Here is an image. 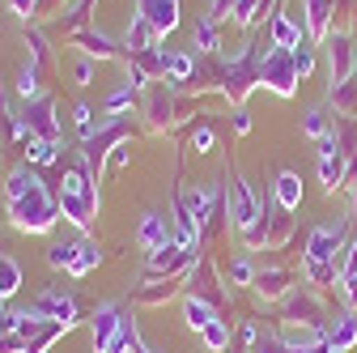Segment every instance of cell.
Returning <instances> with one entry per match:
<instances>
[{"instance_id": "6da1fadb", "label": "cell", "mask_w": 357, "mask_h": 353, "mask_svg": "<svg viewBox=\"0 0 357 353\" xmlns=\"http://www.w3.org/2000/svg\"><path fill=\"white\" fill-rule=\"evenodd\" d=\"M52 222H56V204L47 200V192H43V188H30L26 196L13 200V226L17 230L38 234V230H47Z\"/></svg>"}, {"instance_id": "7a4b0ae2", "label": "cell", "mask_w": 357, "mask_h": 353, "mask_svg": "<svg viewBox=\"0 0 357 353\" xmlns=\"http://www.w3.org/2000/svg\"><path fill=\"white\" fill-rule=\"evenodd\" d=\"M264 81L273 85L277 94H294V81H298V68H294V56L289 52H273L268 47V60H264Z\"/></svg>"}, {"instance_id": "3957f363", "label": "cell", "mask_w": 357, "mask_h": 353, "mask_svg": "<svg viewBox=\"0 0 357 353\" xmlns=\"http://www.w3.org/2000/svg\"><path fill=\"white\" fill-rule=\"evenodd\" d=\"M34 315H47V320H56V324L73 328V324H77V306H73V298H68V294H60V290H43V294H38V302H34Z\"/></svg>"}, {"instance_id": "277c9868", "label": "cell", "mask_w": 357, "mask_h": 353, "mask_svg": "<svg viewBox=\"0 0 357 353\" xmlns=\"http://www.w3.org/2000/svg\"><path fill=\"white\" fill-rule=\"evenodd\" d=\"M230 213H234V222L243 226V230H251L255 226V196H251V188L238 179V174H234V179H230Z\"/></svg>"}, {"instance_id": "5b68a950", "label": "cell", "mask_w": 357, "mask_h": 353, "mask_svg": "<svg viewBox=\"0 0 357 353\" xmlns=\"http://www.w3.org/2000/svg\"><path fill=\"white\" fill-rule=\"evenodd\" d=\"M141 9H145V22H149L158 34L178 26V5H174V0H141Z\"/></svg>"}, {"instance_id": "8992f818", "label": "cell", "mask_w": 357, "mask_h": 353, "mask_svg": "<svg viewBox=\"0 0 357 353\" xmlns=\"http://www.w3.org/2000/svg\"><path fill=\"white\" fill-rule=\"evenodd\" d=\"M319 174H324V183H328V188H336V183L344 179V162H340V149H336L332 137L319 145Z\"/></svg>"}, {"instance_id": "52a82bcc", "label": "cell", "mask_w": 357, "mask_h": 353, "mask_svg": "<svg viewBox=\"0 0 357 353\" xmlns=\"http://www.w3.org/2000/svg\"><path fill=\"white\" fill-rule=\"evenodd\" d=\"M277 204L289 209V213L302 204V179H298L294 170H281V174H277Z\"/></svg>"}, {"instance_id": "ba28073f", "label": "cell", "mask_w": 357, "mask_h": 353, "mask_svg": "<svg viewBox=\"0 0 357 353\" xmlns=\"http://www.w3.org/2000/svg\"><path fill=\"white\" fill-rule=\"evenodd\" d=\"M119 311H115V306H102V311H98V320H94V345L98 349H107L115 336H119Z\"/></svg>"}, {"instance_id": "9c48e42d", "label": "cell", "mask_w": 357, "mask_h": 353, "mask_svg": "<svg viewBox=\"0 0 357 353\" xmlns=\"http://www.w3.org/2000/svg\"><path fill=\"white\" fill-rule=\"evenodd\" d=\"M332 251H336V230L332 226H319L315 234H310V243H306V260L310 264H324Z\"/></svg>"}, {"instance_id": "30bf717a", "label": "cell", "mask_w": 357, "mask_h": 353, "mask_svg": "<svg viewBox=\"0 0 357 353\" xmlns=\"http://www.w3.org/2000/svg\"><path fill=\"white\" fill-rule=\"evenodd\" d=\"M141 247H149V251H158V247H166V217H158V213H149L145 222H141Z\"/></svg>"}, {"instance_id": "8fae6325", "label": "cell", "mask_w": 357, "mask_h": 353, "mask_svg": "<svg viewBox=\"0 0 357 353\" xmlns=\"http://www.w3.org/2000/svg\"><path fill=\"white\" fill-rule=\"evenodd\" d=\"M349 64H353L349 38H344V34H336V38H332V81H336V85H340V81L349 77Z\"/></svg>"}, {"instance_id": "7c38bea8", "label": "cell", "mask_w": 357, "mask_h": 353, "mask_svg": "<svg viewBox=\"0 0 357 353\" xmlns=\"http://www.w3.org/2000/svg\"><path fill=\"white\" fill-rule=\"evenodd\" d=\"M17 290H22V269H17L9 255H0V302L13 298Z\"/></svg>"}, {"instance_id": "4fadbf2b", "label": "cell", "mask_w": 357, "mask_h": 353, "mask_svg": "<svg viewBox=\"0 0 357 353\" xmlns=\"http://www.w3.org/2000/svg\"><path fill=\"white\" fill-rule=\"evenodd\" d=\"M183 260H188V247L166 243V247H158V251H153V273H170V269H178Z\"/></svg>"}, {"instance_id": "5bb4252c", "label": "cell", "mask_w": 357, "mask_h": 353, "mask_svg": "<svg viewBox=\"0 0 357 353\" xmlns=\"http://www.w3.org/2000/svg\"><path fill=\"white\" fill-rule=\"evenodd\" d=\"M183 315H188V324H192L196 332H200L204 324H213V320H217V315H213V306H208V302H200V298H188V302H183Z\"/></svg>"}, {"instance_id": "9a60e30c", "label": "cell", "mask_w": 357, "mask_h": 353, "mask_svg": "<svg viewBox=\"0 0 357 353\" xmlns=\"http://www.w3.org/2000/svg\"><path fill=\"white\" fill-rule=\"evenodd\" d=\"M200 336H204V345H208L213 353H221V349H226V345H230V328H226V324H221V320H213V324H204V328H200Z\"/></svg>"}, {"instance_id": "2e32d148", "label": "cell", "mask_w": 357, "mask_h": 353, "mask_svg": "<svg viewBox=\"0 0 357 353\" xmlns=\"http://www.w3.org/2000/svg\"><path fill=\"white\" fill-rule=\"evenodd\" d=\"M153 34H158V30H153V26L141 17L137 26L128 30V47H137V52H149V47H153Z\"/></svg>"}, {"instance_id": "e0dca14e", "label": "cell", "mask_w": 357, "mask_h": 353, "mask_svg": "<svg viewBox=\"0 0 357 353\" xmlns=\"http://www.w3.org/2000/svg\"><path fill=\"white\" fill-rule=\"evenodd\" d=\"M273 38H277L281 52L298 47V30H294V22H289V17H273Z\"/></svg>"}, {"instance_id": "ac0fdd59", "label": "cell", "mask_w": 357, "mask_h": 353, "mask_svg": "<svg viewBox=\"0 0 357 353\" xmlns=\"http://www.w3.org/2000/svg\"><path fill=\"white\" fill-rule=\"evenodd\" d=\"M353 340H357V320H353V315H344V320H340V332H332V349H336V353H344Z\"/></svg>"}, {"instance_id": "d6986e66", "label": "cell", "mask_w": 357, "mask_h": 353, "mask_svg": "<svg viewBox=\"0 0 357 353\" xmlns=\"http://www.w3.org/2000/svg\"><path fill=\"white\" fill-rule=\"evenodd\" d=\"M30 188H38V179H34V174H30V170H13V174H9V200H17V196H26Z\"/></svg>"}, {"instance_id": "ffe728a7", "label": "cell", "mask_w": 357, "mask_h": 353, "mask_svg": "<svg viewBox=\"0 0 357 353\" xmlns=\"http://www.w3.org/2000/svg\"><path fill=\"white\" fill-rule=\"evenodd\" d=\"M208 204H213V196H208L204 188H196V192L188 196V213L196 217V222H204V217H208Z\"/></svg>"}, {"instance_id": "44dd1931", "label": "cell", "mask_w": 357, "mask_h": 353, "mask_svg": "<svg viewBox=\"0 0 357 353\" xmlns=\"http://www.w3.org/2000/svg\"><path fill=\"white\" fill-rule=\"evenodd\" d=\"M98 264V247H77V260H73V273L81 277V273H89Z\"/></svg>"}, {"instance_id": "7402d4cb", "label": "cell", "mask_w": 357, "mask_h": 353, "mask_svg": "<svg viewBox=\"0 0 357 353\" xmlns=\"http://www.w3.org/2000/svg\"><path fill=\"white\" fill-rule=\"evenodd\" d=\"M47 260L56 264V269H73V260H77V247H68V243H56V247L47 251Z\"/></svg>"}, {"instance_id": "603a6c76", "label": "cell", "mask_w": 357, "mask_h": 353, "mask_svg": "<svg viewBox=\"0 0 357 353\" xmlns=\"http://www.w3.org/2000/svg\"><path fill=\"white\" fill-rule=\"evenodd\" d=\"M328 26V0H310V34H324Z\"/></svg>"}, {"instance_id": "cb8c5ba5", "label": "cell", "mask_w": 357, "mask_h": 353, "mask_svg": "<svg viewBox=\"0 0 357 353\" xmlns=\"http://www.w3.org/2000/svg\"><path fill=\"white\" fill-rule=\"evenodd\" d=\"M30 162H56V141H34L30 137Z\"/></svg>"}, {"instance_id": "d4e9b609", "label": "cell", "mask_w": 357, "mask_h": 353, "mask_svg": "<svg viewBox=\"0 0 357 353\" xmlns=\"http://www.w3.org/2000/svg\"><path fill=\"white\" fill-rule=\"evenodd\" d=\"M17 90H22L26 98H34V94H38V68H34V64H26V68H22V81H17Z\"/></svg>"}, {"instance_id": "484cf974", "label": "cell", "mask_w": 357, "mask_h": 353, "mask_svg": "<svg viewBox=\"0 0 357 353\" xmlns=\"http://www.w3.org/2000/svg\"><path fill=\"white\" fill-rule=\"evenodd\" d=\"M81 43H85V52H94V56H111V52H115L111 38H102V34H85Z\"/></svg>"}, {"instance_id": "4316f807", "label": "cell", "mask_w": 357, "mask_h": 353, "mask_svg": "<svg viewBox=\"0 0 357 353\" xmlns=\"http://www.w3.org/2000/svg\"><path fill=\"white\" fill-rule=\"evenodd\" d=\"M22 349H26L22 332H0V353H22Z\"/></svg>"}, {"instance_id": "83f0119b", "label": "cell", "mask_w": 357, "mask_h": 353, "mask_svg": "<svg viewBox=\"0 0 357 353\" xmlns=\"http://www.w3.org/2000/svg\"><path fill=\"white\" fill-rule=\"evenodd\" d=\"M196 43H200L204 52L217 47V30H213V22H200V26H196Z\"/></svg>"}, {"instance_id": "f1b7e54d", "label": "cell", "mask_w": 357, "mask_h": 353, "mask_svg": "<svg viewBox=\"0 0 357 353\" xmlns=\"http://www.w3.org/2000/svg\"><path fill=\"white\" fill-rule=\"evenodd\" d=\"M294 68H298V77H310V73H315V56H310L306 47L294 52Z\"/></svg>"}, {"instance_id": "f546056e", "label": "cell", "mask_w": 357, "mask_h": 353, "mask_svg": "<svg viewBox=\"0 0 357 353\" xmlns=\"http://www.w3.org/2000/svg\"><path fill=\"white\" fill-rule=\"evenodd\" d=\"M166 68H170L178 81H183V77L192 73V60H188V56H166Z\"/></svg>"}, {"instance_id": "4dcf8cb0", "label": "cell", "mask_w": 357, "mask_h": 353, "mask_svg": "<svg viewBox=\"0 0 357 353\" xmlns=\"http://www.w3.org/2000/svg\"><path fill=\"white\" fill-rule=\"evenodd\" d=\"M73 119H77V128L89 137V128H94V111H89V107H77V111H73Z\"/></svg>"}, {"instance_id": "1f68e13d", "label": "cell", "mask_w": 357, "mask_h": 353, "mask_svg": "<svg viewBox=\"0 0 357 353\" xmlns=\"http://www.w3.org/2000/svg\"><path fill=\"white\" fill-rule=\"evenodd\" d=\"M255 9H259V0H238V5H234L238 22H251V17H255Z\"/></svg>"}, {"instance_id": "d6a6232c", "label": "cell", "mask_w": 357, "mask_h": 353, "mask_svg": "<svg viewBox=\"0 0 357 353\" xmlns=\"http://www.w3.org/2000/svg\"><path fill=\"white\" fill-rule=\"evenodd\" d=\"M306 132H310V137H324V115H319V111L306 115Z\"/></svg>"}, {"instance_id": "836d02e7", "label": "cell", "mask_w": 357, "mask_h": 353, "mask_svg": "<svg viewBox=\"0 0 357 353\" xmlns=\"http://www.w3.org/2000/svg\"><path fill=\"white\" fill-rule=\"evenodd\" d=\"M230 277H234V281H251V264H247V260H238L234 269H230Z\"/></svg>"}, {"instance_id": "e575fe53", "label": "cell", "mask_w": 357, "mask_h": 353, "mask_svg": "<svg viewBox=\"0 0 357 353\" xmlns=\"http://www.w3.org/2000/svg\"><path fill=\"white\" fill-rule=\"evenodd\" d=\"M344 277H357V243L349 247V260H344Z\"/></svg>"}, {"instance_id": "d590c367", "label": "cell", "mask_w": 357, "mask_h": 353, "mask_svg": "<svg viewBox=\"0 0 357 353\" xmlns=\"http://www.w3.org/2000/svg\"><path fill=\"white\" fill-rule=\"evenodd\" d=\"M208 145H213V132H208V128H200V132H196V149H200V153H204V149H208Z\"/></svg>"}, {"instance_id": "8d00e7d4", "label": "cell", "mask_w": 357, "mask_h": 353, "mask_svg": "<svg viewBox=\"0 0 357 353\" xmlns=\"http://www.w3.org/2000/svg\"><path fill=\"white\" fill-rule=\"evenodd\" d=\"M89 77H94V68H89V60H81L77 64V81H89Z\"/></svg>"}, {"instance_id": "74e56055", "label": "cell", "mask_w": 357, "mask_h": 353, "mask_svg": "<svg viewBox=\"0 0 357 353\" xmlns=\"http://www.w3.org/2000/svg\"><path fill=\"white\" fill-rule=\"evenodd\" d=\"M13 9H17L22 17H30V9H34V0H13Z\"/></svg>"}, {"instance_id": "f35d334b", "label": "cell", "mask_w": 357, "mask_h": 353, "mask_svg": "<svg viewBox=\"0 0 357 353\" xmlns=\"http://www.w3.org/2000/svg\"><path fill=\"white\" fill-rule=\"evenodd\" d=\"M234 128H238V132H247V128H251V119H247V111H238V115H234Z\"/></svg>"}, {"instance_id": "ab89813d", "label": "cell", "mask_w": 357, "mask_h": 353, "mask_svg": "<svg viewBox=\"0 0 357 353\" xmlns=\"http://www.w3.org/2000/svg\"><path fill=\"white\" fill-rule=\"evenodd\" d=\"M344 294H349V302H357V277H349V290Z\"/></svg>"}]
</instances>
